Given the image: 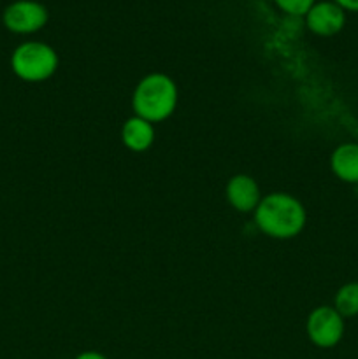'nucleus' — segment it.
Listing matches in <instances>:
<instances>
[{
	"instance_id": "nucleus-1",
	"label": "nucleus",
	"mask_w": 358,
	"mask_h": 359,
	"mask_svg": "<svg viewBox=\"0 0 358 359\" xmlns=\"http://www.w3.org/2000/svg\"><path fill=\"white\" fill-rule=\"evenodd\" d=\"M253 214L258 230L277 241L297 237L307 221L304 205L288 193H269L260 200Z\"/></svg>"
},
{
	"instance_id": "nucleus-2",
	"label": "nucleus",
	"mask_w": 358,
	"mask_h": 359,
	"mask_svg": "<svg viewBox=\"0 0 358 359\" xmlns=\"http://www.w3.org/2000/svg\"><path fill=\"white\" fill-rule=\"evenodd\" d=\"M175 107H178V86L168 76L153 72L137 83L132 95V109L135 116L154 125L171 118Z\"/></svg>"
},
{
	"instance_id": "nucleus-3",
	"label": "nucleus",
	"mask_w": 358,
	"mask_h": 359,
	"mask_svg": "<svg viewBox=\"0 0 358 359\" xmlns=\"http://www.w3.org/2000/svg\"><path fill=\"white\" fill-rule=\"evenodd\" d=\"M58 55L49 44L41 41L21 42L11 55V70L25 83H42L55 76Z\"/></svg>"
},
{
	"instance_id": "nucleus-4",
	"label": "nucleus",
	"mask_w": 358,
	"mask_h": 359,
	"mask_svg": "<svg viewBox=\"0 0 358 359\" xmlns=\"http://www.w3.org/2000/svg\"><path fill=\"white\" fill-rule=\"evenodd\" d=\"M346 325L344 318L332 307V305H321L311 311L305 321V333L311 340L312 346L319 349H332L343 340Z\"/></svg>"
},
{
	"instance_id": "nucleus-5",
	"label": "nucleus",
	"mask_w": 358,
	"mask_h": 359,
	"mask_svg": "<svg viewBox=\"0 0 358 359\" xmlns=\"http://www.w3.org/2000/svg\"><path fill=\"white\" fill-rule=\"evenodd\" d=\"M48 20V9L37 0H14L2 13L4 27L16 35L35 34L46 27Z\"/></svg>"
},
{
	"instance_id": "nucleus-6",
	"label": "nucleus",
	"mask_w": 358,
	"mask_h": 359,
	"mask_svg": "<svg viewBox=\"0 0 358 359\" xmlns=\"http://www.w3.org/2000/svg\"><path fill=\"white\" fill-rule=\"evenodd\" d=\"M305 25L309 30L319 37L337 35L346 25V11L337 6L333 0L316 2L305 14Z\"/></svg>"
},
{
	"instance_id": "nucleus-7",
	"label": "nucleus",
	"mask_w": 358,
	"mask_h": 359,
	"mask_svg": "<svg viewBox=\"0 0 358 359\" xmlns=\"http://www.w3.org/2000/svg\"><path fill=\"white\" fill-rule=\"evenodd\" d=\"M225 195H227V200L232 209L242 214L255 212L260 200L263 198L262 193H260L258 182L246 174H237L230 177V181L227 182Z\"/></svg>"
},
{
	"instance_id": "nucleus-8",
	"label": "nucleus",
	"mask_w": 358,
	"mask_h": 359,
	"mask_svg": "<svg viewBox=\"0 0 358 359\" xmlns=\"http://www.w3.org/2000/svg\"><path fill=\"white\" fill-rule=\"evenodd\" d=\"M330 168L339 181L358 184V144L344 142L333 149Z\"/></svg>"
},
{
	"instance_id": "nucleus-9",
	"label": "nucleus",
	"mask_w": 358,
	"mask_h": 359,
	"mask_svg": "<svg viewBox=\"0 0 358 359\" xmlns=\"http://www.w3.org/2000/svg\"><path fill=\"white\" fill-rule=\"evenodd\" d=\"M121 142L126 149L133 151V153H144L154 142L153 125L139 116H132L123 123Z\"/></svg>"
},
{
	"instance_id": "nucleus-10",
	"label": "nucleus",
	"mask_w": 358,
	"mask_h": 359,
	"mask_svg": "<svg viewBox=\"0 0 358 359\" xmlns=\"http://www.w3.org/2000/svg\"><path fill=\"white\" fill-rule=\"evenodd\" d=\"M333 309L346 318H354L358 316V280L353 283H346L337 290L336 297H333Z\"/></svg>"
},
{
	"instance_id": "nucleus-11",
	"label": "nucleus",
	"mask_w": 358,
	"mask_h": 359,
	"mask_svg": "<svg viewBox=\"0 0 358 359\" xmlns=\"http://www.w3.org/2000/svg\"><path fill=\"white\" fill-rule=\"evenodd\" d=\"M274 4L290 16H305L316 0H274Z\"/></svg>"
},
{
	"instance_id": "nucleus-12",
	"label": "nucleus",
	"mask_w": 358,
	"mask_h": 359,
	"mask_svg": "<svg viewBox=\"0 0 358 359\" xmlns=\"http://www.w3.org/2000/svg\"><path fill=\"white\" fill-rule=\"evenodd\" d=\"M346 13H358V0H333Z\"/></svg>"
},
{
	"instance_id": "nucleus-13",
	"label": "nucleus",
	"mask_w": 358,
	"mask_h": 359,
	"mask_svg": "<svg viewBox=\"0 0 358 359\" xmlns=\"http://www.w3.org/2000/svg\"><path fill=\"white\" fill-rule=\"evenodd\" d=\"M74 359H109V358L104 356L102 353H97V351H84V353L77 354Z\"/></svg>"
}]
</instances>
